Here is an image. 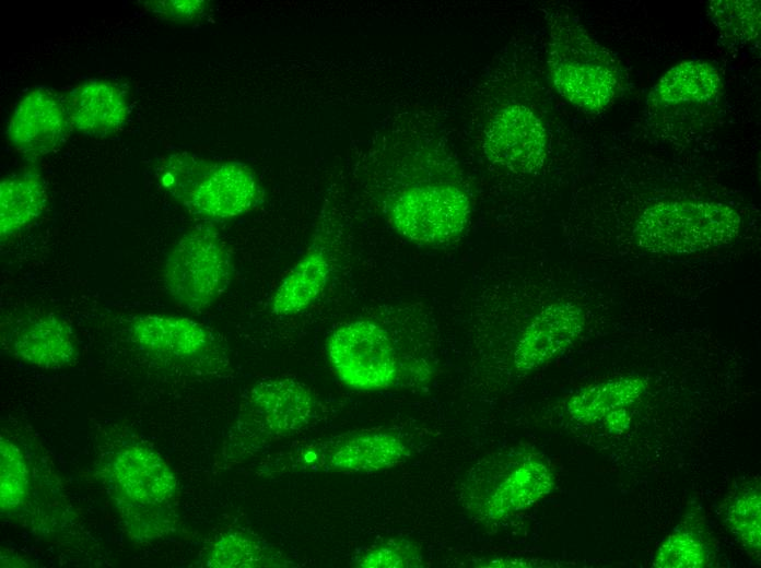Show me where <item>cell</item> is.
I'll list each match as a JSON object with an SVG mask.
<instances>
[{"label":"cell","instance_id":"obj_1","mask_svg":"<svg viewBox=\"0 0 761 568\" xmlns=\"http://www.w3.org/2000/svg\"><path fill=\"white\" fill-rule=\"evenodd\" d=\"M102 474L131 539L155 540L174 530L177 480L157 452L125 441L112 450Z\"/></svg>","mask_w":761,"mask_h":568},{"label":"cell","instance_id":"obj_2","mask_svg":"<svg viewBox=\"0 0 761 568\" xmlns=\"http://www.w3.org/2000/svg\"><path fill=\"white\" fill-rule=\"evenodd\" d=\"M548 28L547 64L557 92L589 113L608 107L623 85L617 58L569 12L549 13Z\"/></svg>","mask_w":761,"mask_h":568},{"label":"cell","instance_id":"obj_3","mask_svg":"<svg viewBox=\"0 0 761 568\" xmlns=\"http://www.w3.org/2000/svg\"><path fill=\"white\" fill-rule=\"evenodd\" d=\"M741 218L727 204L674 200L657 202L639 216L637 245L653 253L690 255L717 248L739 234Z\"/></svg>","mask_w":761,"mask_h":568},{"label":"cell","instance_id":"obj_4","mask_svg":"<svg viewBox=\"0 0 761 568\" xmlns=\"http://www.w3.org/2000/svg\"><path fill=\"white\" fill-rule=\"evenodd\" d=\"M315 398L304 383L273 378L257 382L242 399L231 450L254 453L304 428L315 413Z\"/></svg>","mask_w":761,"mask_h":568},{"label":"cell","instance_id":"obj_5","mask_svg":"<svg viewBox=\"0 0 761 568\" xmlns=\"http://www.w3.org/2000/svg\"><path fill=\"white\" fill-rule=\"evenodd\" d=\"M232 276L233 264L223 241L206 226L183 235L168 252L163 269L168 295L192 312L210 307L227 289Z\"/></svg>","mask_w":761,"mask_h":568},{"label":"cell","instance_id":"obj_6","mask_svg":"<svg viewBox=\"0 0 761 568\" xmlns=\"http://www.w3.org/2000/svg\"><path fill=\"white\" fill-rule=\"evenodd\" d=\"M388 218L405 238L421 245H446L466 229L470 198L449 181L420 182L400 191L388 205Z\"/></svg>","mask_w":761,"mask_h":568},{"label":"cell","instance_id":"obj_7","mask_svg":"<svg viewBox=\"0 0 761 568\" xmlns=\"http://www.w3.org/2000/svg\"><path fill=\"white\" fill-rule=\"evenodd\" d=\"M128 334L142 353L168 366L213 372L226 362L213 332L189 318L140 315L129 322Z\"/></svg>","mask_w":761,"mask_h":568},{"label":"cell","instance_id":"obj_8","mask_svg":"<svg viewBox=\"0 0 761 568\" xmlns=\"http://www.w3.org/2000/svg\"><path fill=\"white\" fill-rule=\"evenodd\" d=\"M327 352L337 376L350 388L382 390L397 377L394 344L387 331L371 320L340 326L329 338Z\"/></svg>","mask_w":761,"mask_h":568},{"label":"cell","instance_id":"obj_9","mask_svg":"<svg viewBox=\"0 0 761 568\" xmlns=\"http://www.w3.org/2000/svg\"><path fill=\"white\" fill-rule=\"evenodd\" d=\"M482 149L492 164L514 174H532L547 158V132L530 108L510 104L488 122Z\"/></svg>","mask_w":761,"mask_h":568},{"label":"cell","instance_id":"obj_10","mask_svg":"<svg viewBox=\"0 0 761 568\" xmlns=\"http://www.w3.org/2000/svg\"><path fill=\"white\" fill-rule=\"evenodd\" d=\"M4 350L22 363L42 369H61L72 365L79 354L70 326L58 315L27 310L2 324Z\"/></svg>","mask_w":761,"mask_h":568},{"label":"cell","instance_id":"obj_11","mask_svg":"<svg viewBox=\"0 0 761 568\" xmlns=\"http://www.w3.org/2000/svg\"><path fill=\"white\" fill-rule=\"evenodd\" d=\"M262 201L264 190L249 167L210 161L183 204L199 216L222 220L244 214Z\"/></svg>","mask_w":761,"mask_h":568},{"label":"cell","instance_id":"obj_12","mask_svg":"<svg viewBox=\"0 0 761 568\" xmlns=\"http://www.w3.org/2000/svg\"><path fill=\"white\" fill-rule=\"evenodd\" d=\"M72 128L66 99L39 87L26 94L15 107L8 126L14 147L28 158L57 151Z\"/></svg>","mask_w":761,"mask_h":568},{"label":"cell","instance_id":"obj_13","mask_svg":"<svg viewBox=\"0 0 761 568\" xmlns=\"http://www.w3.org/2000/svg\"><path fill=\"white\" fill-rule=\"evenodd\" d=\"M409 454L403 440L385 431L350 433L308 450L304 461L333 472H376L401 463Z\"/></svg>","mask_w":761,"mask_h":568},{"label":"cell","instance_id":"obj_14","mask_svg":"<svg viewBox=\"0 0 761 568\" xmlns=\"http://www.w3.org/2000/svg\"><path fill=\"white\" fill-rule=\"evenodd\" d=\"M585 327L583 309L571 301L552 303L541 309L522 333L513 354L517 371L536 370L563 354Z\"/></svg>","mask_w":761,"mask_h":568},{"label":"cell","instance_id":"obj_15","mask_svg":"<svg viewBox=\"0 0 761 568\" xmlns=\"http://www.w3.org/2000/svg\"><path fill=\"white\" fill-rule=\"evenodd\" d=\"M553 487L554 476L549 466L536 459H525L491 486L478 512L484 520H501L534 506Z\"/></svg>","mask_w":761,"mask_h":568},{"label":"cell","instance_id":"obj_16","mask_svg":"<svg viewBox=\"0 0 761 568\" xmlns=\"http://www.w3.org/2000/svg\"><path fill=\"white\" fill-rule=\"evenodd\" d=\"M66 99L72 127L90 137H107L127 120L124 92L105 80H90L72 88Z\"/></svg>","mask_w":761,"mask_h":568},{"label":"cell","instance_id":"obj_17","mask_svg":"<svg viewBox=\"0 0 761 568\" xmlns=\"http://www.w3.org/2000/svg\"><path fill=\"white\" fill-rule=\"evenodd\" d=\"M331 263L321 247H312L277 287L271 309L278 316H291L308 308L324 292Z\"/></svg>","mask_w":761,"mask_h":568},{"label":"cell","instance_id":"obj_18","mask_svg":"<svg viewBox=\"0 0 761 568\" xmlns=\"http://www.w3.org/2000/svg\"><path fill=\"white\" fill-rule=\"evenodd\" d=\"M646 384L637 377H621L584 388L566 403L569 416L585 425L604 423L608 417L628 411L645 392Z\"/></svg>","mask_w":761,"mask_h":568},{"label":"cell","instance_id":"obj_19","mask_svg":"<svg viewBox=\"0 0 761 568\" xmlns=\"http://www.w3.org/2000/svg\"><path fill=\"white\" fill-rule=\"evenodd\" d=\"M47 193L35 169L22 170L1 180L0 235L4 241L34 222L43 212Z\"/></svg>","mask_w":761,"mask_h":568},{"label":"cell","instance_id":"obj_20","mask_svg":"<svg viewBox=\"0 0 761 568\" xmlns=\"http://www.w3.org/2000/svg\"><path fill=\"white\" fill-rule=\"evenodd\" d=\"M722 88V78L712 64L691 60L669 69L649 93V103L676 105L701 103L715 97Z\"/></svg>","mask_w":761,"mask_h":568},{"label":"cell","instance_id":"obj_21","mask_svg":"<svg viewBox=\"0 0 761 568\" xmlns=\"http://www.w3.org/2000/svg\"><path fill=\"white\" fill-rule=\"evenodd\" d=\"M206 566L212 568H251L285 566L277 551L261 540L244 532H230L211 546Z\"/></svg>","mask_w":761,"mask_h":568},{"label":"cell","instance_id":"obj_22","mask_svg":"<svg viewBox=\"0 0 761 568\" xmlns=\"http://www.w3.org/2000/svg\"><path fill=\"white\" fill-rule=\"evenodd\" d=\"M0 440V508L13 514L28 505L32 475L22 449L4 435Z\"/></svg>","mask_w":761,"mask_h":568},{"label":"cell","instance_id":"obj_23","mask_svg":"<svg viewBox=\"0 0 761 568\" xmlns=\"http://www.w3.org/2000/svg\"><path fill=\"white\" fill-rule=\"evenodd\" d=\"M724 522L738 542L750 553L761 548L760 484L742 486L730 496L723 511Z\"/></svg>","mask_w":761,"mask_h":568},{"label":"cell","instance_id":"obj_24","mask_svg":"<svg viewBox=\"0 0 761 568\" xmlns=\"http://www.w3.org/2000/svg\"><path fill=\"white\" fill-rule=\"evenodd\" d=\"M707 11L712 22L725 36L740 42H749L759 37V1H712Z\"/></svg>","mask_w":761,"mask_h":568},{"label":"cell","instance_id":"obj_25","mask_svg":"<svg viewBox=\"0 0 761 568\" xmlns=\"http://www.w3.org/2000/svg\"><path fill=\"white\" fill-rule=\"evenodd\" d=\"M709 554L702 537L691 529L671 532L658 546L653 558L656 568H702Z\"/></svg>","mask_w":761,"mask_h":568},{"label":"cell","instance_id":"obj_26","mask_svg":"<svg viewBox=\"0 0 761 568\" xmlns=\"http://www.w3.org/2000/svg\"><path fill=\"white\" fill-rule=\"evenodd\" d=\"M421 555L409 542L390 540L362 554L356 565L366 568L420 567Z\"/></svg>","mask_w":761,"mask_h":568},{"label":"cell","instance_id":"obj_27","mask_svg":"<svg viewBox=\"0 0 761 568\" xmlns=\"http://www.w3.org/2000/svg\"><path fill=\"white\" fill-rule=\"evenodd\" d=\"M144 7L162 17L178 21H189L200 17L208 4L206 1L183 0V1H147Z\"/></svg>","mask_w":761,"mask_h":568}]
</instances>
